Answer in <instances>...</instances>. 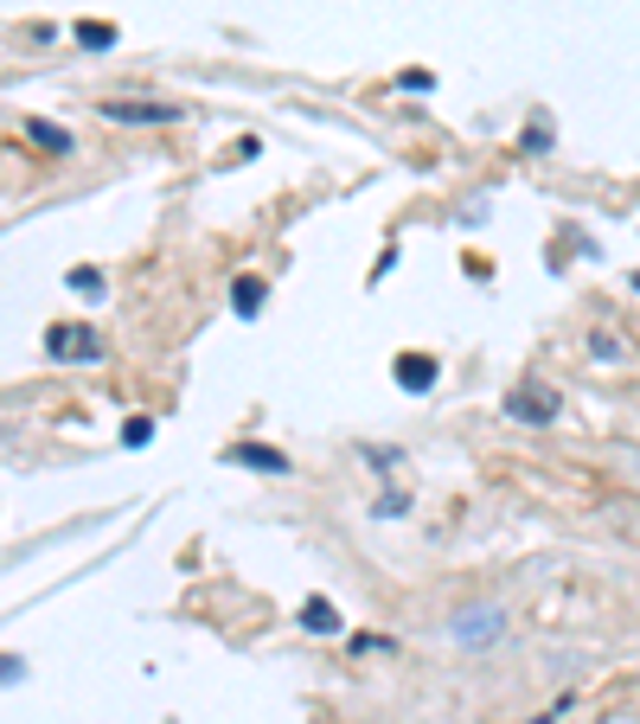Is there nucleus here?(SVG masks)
Masks as SVG:
<instances>
[{
	"mask_svg": "<svg viewBox=\"0 0 640 724\" xmlns=\"http://www.w3.org/2000/svg\"><path fill=\"white\" fill-rule=\"evenodd\" d=\"M506 417L551 423L558 417V391H551V385H513V391H506Z\"/></svg>",
	"mask_w": 640,
	"mask_h": 724,
	"instance_id": "obj_1",
	"label": "nucleus"
},
{
	"mask_svg": "<svg viewBox=\"0 0 640 724\" xmlns=\"http://www.w3.org/2000/svg\"><path fill=\"white\" fill-rule=\"evenodd\" d=\"M45 353H52V359H97L103 341H97V327H71V321H65V327L45 334Z\"/></svg>",
	"mask_w": 640,
	"mask_h": 724,
	"instance_id": "obj_2",
	"label": "nucleus"
},
{
	"mask_svg": "<svg viewBox=\"0 0 640 724\" xmlns=\"http://www.w3.org/2000/svg\"><path fill=\"white\" fill-rule=\"evenodd\" d=\"M103 115L110 122H180V103H128V97H110Z\"/></svg>",
	"mask_w": 640,
	"mask_h": 724,
	"instance_id": "obj_3",
	"label": "nucleus"
},
{
	"mask_svg": "<svg viewBox=\"0 0 640 724\" xmlns=\"http://www.w3.org/2000/svg\"><path fill=\"white\" fill-rule=\"evenodd\" d=\"M231 461L257 468V475H289V456L282 449H263V443H231Z\"/></svg>",
	"mask_w": 640,
	"mask_h": 724,
	"instance_id": "obj_4",
	"label": "nucleus"
},
{
	"mask_svg": "<svg viewBox=\"0 0 640 724\" xmlns=\"http://www.w3.org/2000/svg\"><path fill=\"white\" fill-rule=\"evenodd\" d=\"M397 385H404V391H429V385H436V359H423V353H397Z\"/></svg>",
	"mask_w": 640,
	"mask_h": 724,
	"instance_id": "obj_5",
	"label": "nucleus"
},
{
	"mask_svg": "<svg viewBox=\"0 0 640 724\" xmlns=\"http://www.w3.org/2000/svg\"><path fill=\"white\" fill-rule=\"evenodd\" d=\"M302 628H314V635H334V628H339V610L327 603V597H307V603H302Z\"/></svg>",
	"mask_w": 640,
	"mask_h": 724,
	"instance_id": "obj_6",
	"label": "nucleus"
},
{
	"mask_svg": "<svg viewBox=\"0 0 640 724\" xmlns=\"http://www.w3.org/2000/svg\"><path fill=\"white\" fill-rule=\"evenodd\" d=\"M461 642H481V635H499V610H468L461 615V628H454Z\"/></svg>",
	"mask_w": 640,
	"mask_h": 724,
	"instance_id": "obj_7",
	"label": "nucleus"
},
{
	"mask_svg": "<svg viewBox=\"0 0 640 724\" xmlns=\"http://www.w3.org/2000/svg\"><path fill=\"white\" fill-rule=\"evenodd\" d=\"M26 135H33L45 154H65V148H71V135H65L58 122H26Z\"/></svg>",
	"mask_w": 640,
	"mask_h": 724,
	"instance_id": "obj_8",
	"label": "nucleus"
},
{
	"mask_svg": "<svg viewBox=\"0 0 640 724\" xmlns=\"http://www.w3.org/2000/svg\"><path fill=\"white\" fill-rule=\"evenodd\" d=\"M257 308H263V282L244 276V282H237V314H257Z\"/></svg>",
	"mask_w": 640,
	"mask_h": 724,
	"instance_id": "obj_9",
	"label": "nucleus"
},
{
	"mask_svg": "<svg viewBox=\"0 0 640 724\" xmlns=\"http://www.w3.org/2000/svg\"><path fill=\"white\" fill-rule=\"evenodd\" d=\"M77 38H83L90 52H110V45H115V26H77Z\"/></svg>",
	"mask_w": 640,
	"mask_h": 724,
	"instance_id": "obj_10",
	"label": "nucleus"
},
{
	"mask_svg": "<svg viewBox=\"0 0 640 724\" xmlns=\"http://www.w3.org/2000/svg\"><path fill=\"white\" fill-rule=\"evenodd\" d=\"M71 289L77 296H103V276L97 269H71Z\"/></svg>",
	"mask_w": 640,
	"mask_h": 724,
	"instance_id": "obj_11",
	"label": "nucleus"
},
{
	"mask_svg": "<svg viewBox=\"0 0 640 724\" xmlns=\"http://www.w3.org/2000/svg\"><path fill=\"white\" fill-rule=\"evenodd\" d=\"M148 436H154V423H148V417L122 423V443H128V449H142V443H148Z\"/></svg>",
	"mask_w": 640,
	"mask_h": 724,
	"instance_id": "obj_12",
	"label": "nucleus"
},
{
	"mask_svg": "<svg viewBox=\"0 0 640 724\" xmlns=\"http://www.w3.org/2000/svg\"><path fill=\"white\" fill-rule=\"evenodd\" d=\"M20 673H26V660H20V654H0V687H13Z\"/></svg>",
	"mask_w": 640,
	"mask_h": 724,
	"instance_id": "obj_13",
	"label": "nucleus"
}]
</instances>
